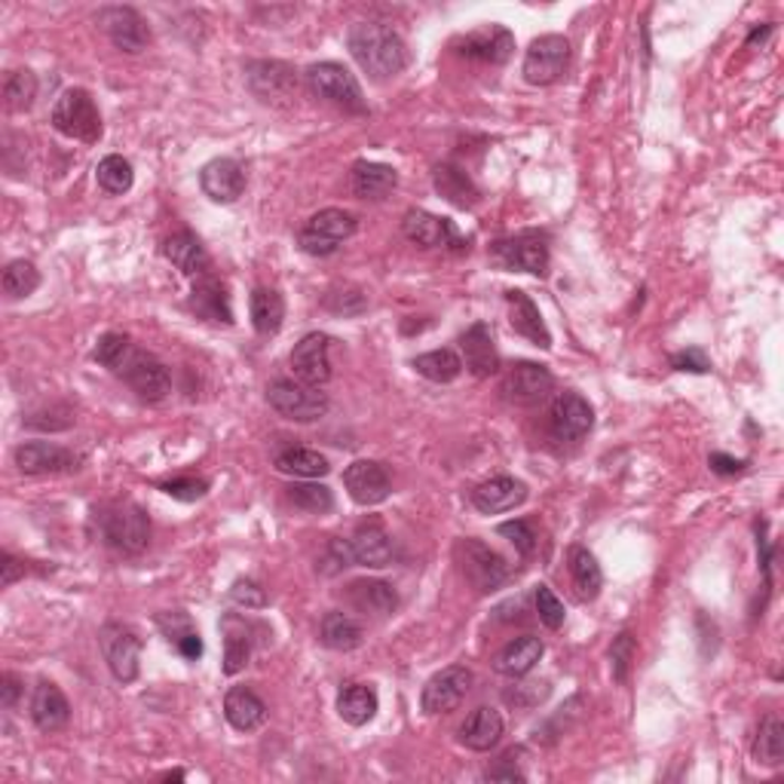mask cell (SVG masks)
Masks as SVG:
<instances>
[{"mask_svg":"<svg viewBox=\"0 0 784 784\" xmlns=\"http://www.w3.org/2000/svg\"><path fill=\"white\" fill-rule=\"evenodd\" d=\"M414 372L432 380V384H453L460 374H463V359L453 353V349H432V353H424L411 362Z\"/></svg>","mask_w":784,"mask_h":784,"instance_id":"obj_42","label":"cell"},{"mask_svg":"<svg viewBox=\"0 0 784 784\" xmlns=\"http://www.w3.org/2000/svg\"><path fill=\"white\" fill-rule=\"evenodd\" d=\"M533 604H536V616H540V623H543L545 628H552V631H558L561 625H564V616H567L558 595H555L548 585H536Z\"/></svg>","mask_w":784,"mask_h":784,"instance_id":"obj_49","label":"cell"},{"mask_svg":"<svg viewBox=\"0 0 784 784\" xmlns=\"http://www.w3.org/2000/svg\"><path fill=\"white\" fill-rule=\"evenodd\" d=\"M500 739H503V718H500V711L491 708V704L475 708V711L466 718L463 726H460V742H463L469 751H491V748L500 744Z\"/></svg>","mask_w":784,"mask_h":784,"instance_id":"obj_31","label":"cell"},{"mask_svg":"<svg viewBox=\"0 0 784 784\" xmlns=\"http://www.w3.org/2000/svg\"><path fill=\"white\" fill-rule=\"evenodd\" d=\"M95 178H98V187H102L105 194H111V197H123V194L133 190V181H135L133 163L123 160L121 154H111V157H105V160L98 163Z\"/></svg>","mask_w":784,"mask_h":784,"instance_id":"obj_43","label":"cell"},{"mask_svg":"<svg viewBox=\"0 0 784 784\" xmlns=\"http://www.w3.org/2000/svg\"><path fill=\"white\" fill-rule=\"evenodd\" d=\"M344 488L353 503L377 505L389 496L393 481H389V472L384 469V463H377V460H356V463L346 466Z\"/></svg>","mask_w":784,"mask_h":784,"instance_id":"obj_20","label":"cell"},{"mask_svg":"<svg viewBox=\"0 0 784 784\" xmlns=\"http://www.w3.org/2000/svg\"><path fill=\"white\" fill-rule=\"evenodd\" d=\"M399 185V173L384 163L359 160L349 173V187L359 200H384Z\"/></svg>","mask_w":784,"mask_h":784,"instance_id":"obj_30","label":"cell"},{"mask_svg":"<svg viewBox=\"0 0 784 784\" xmlns=\"http://www.w3.org/2000/svg\"><path fill=\"white\" fill-rule=\"evenodd\" d=\"M117 377H121L123 384L133 389L138 399L145 401H160L169 396V389H173V377H169V368L163 365L154 353H145V349H138V346L133 344V349L126 353V359H123V365L117 368Z\"/></svg>","mask_w":784,"mask_h":784,"instance_id":"obj_6","label":"cell"},{"mask_svg":"<svg viewBox=\"0 0 784 784\" xmlns=\"http://www.w3.org/2000/svg\"><path fill=\"white\" fill-rule=\"evenodd\" d=\"M31 720L41 732L65 730L67 720H71V704H67L65 692L50 680H41L31 696Z\"/></svg>","mask_w":784,"mask_h":784,"instance_id":"obj_25","label":"cell"},{"mask_svg":"<svg viewBox=\"0 0 784 784\" xmlns=\"http://www.w3.org/2000/svg\"><path fill=\"white\" fill-rule=\"evenodd\" d=\"M460 349H463V365L475 377H493L500 372V353H496L493 334L484 322H475L472 328H466L460 337Z\"/></svg>","mask_w":784,"mask_h":784,"instance_id":"obj_23","label":"cell"},{"mask_svg":"<svg viewBox=\"0 0 784 784\" xmlns=\"http://www.w3.org/2000/svg\"><path fill=\"white\" fill-rule=\"evenodd\" d=\"M224 675H240L252 659V638H249V623L240 616H224Z\"/></svg>","mask_w":784,"mask_h":784,"instance_id":"obj_37","label":"cell"},{"mask_svg":"<svg viewBox=\"0 0 784 784\" xmlns=\"http://www.w3.org/2000/svg\"><path fill=\"white\" fill-rule=\"evenodd\" d=\"M349 552H353V561H356V564H362V567H374V571L389 567L393 558H396V548H393L389 536H386V531L377 524V521L362 524L359 531L353 533V540H349Z\"/></svg>","mask_w":784,"mask_h":784,"instance_id":"obj_26","label":"cell"},{"mask_svg":"<svg viewBox=\"0 0 784 784\" xmlns=\"http://www.w3.org/2000/svg\"><path fill=\"white\" fill-rule=\"evenodd\" d=\"M432 185H436L441 197L451 202V206H457V209H472V206L481 200L475 181H472L460 166H453V163H439V166L432 169Z\"/></svg>","mask_w":784,"mask_h":784,"instance_id":"obj_34","label":"cell"},{"mask_svg":"<svg viewBox=\"0 0 784 784\" xmlns=\"http://www.w3.org/2000/svg\"><path fill=\"white\" fill-rule=\"evenodd\" d=\"M306 86L316 98L328 102L337 111H346V114H365L368 111L359 81L337 62H320V65L310 67L306 71Z\"/></svg>","mask_w":784,"mask_h":784,"instance_id":"obj_3","label":"cell"},{"mask_svg":"<svg viewBox=\"0 0 784 784\" xmlns=\"http://www.w3.org/2000/svg\"><path fill=\"white\" fill-rule=\"evenodd\" d=\"M289 500L294 503V509L310 512V515H325V512H332L334 509L332 491H328L325 484H313V481L292 484V488H289Z\"/></svg>","mask_w":784,"mask_h":784,"instance_id":"obj_47","label":"cell"},{"mask_svg":"<svg viewBox=\"0 0 784 784\" xmlns=\"http://www.w3.org/2000/svg\"><path fill=\"white\" fill-rule=\"evenodd\" d=\"M552 389H555V377H552V372L545 365H536V362H519L503 377L505 399L512 401V405H524V408L548 399Z\"/></svg>","mask_w":784,"mask_h":784,"instance_id":"obj_13","label":"cell"},{"mask_svg":"<svg viewBox=\"0 0 784 784\" xmlns=\"http://www.w3.org/2000/svg\"><path fill=\"white\" fill-rule=\"evenodd\" d=\"M401 233H405L414 245H420V249H445V245L463 249V240L457 237L451 221L432 212H424V209H411V212L405 215Z\"/></svg>","mask_w":784,"mask_h":784,"instance_id":"obj_21","label":"cell"},{"mask_svg":"<svg viewBox=\"0 0 784 784\" xmlns=\"http://www.w3.org/2000/svg\"><path fill=\"white\" fill-rule=\"evenodd\" d=\"M543 640L533 638V635H524V638L509 640L503 650L496 652L493 668H496V675H505V678H524L533 665L543 659Z\"/></svg>","mask_w":784,"mask_h":784,"instance_id":"obj_32","label":"cell"},{"mask_svg":"<svg viewBox=\"0 0 784 784\" xmlns=\"http://www.w3.org/2000/svg\"><path fill=\"white\" fill-rule=\"evenodd\" d=\"M512 50H515V38L503 25H481L457 41V53L481 65H505Z\"/></svg>","mask_w":784,"mask_h":784,"instance_id":"obj_16","label":"cell"},{"mask_svg":"<svg viewBox=\"0 0 784 784\" xmlns=\"http://www.w3.org/2000/svg\"><path fill=\"white\" fill-rule=\"evenodd\" d=\"M493 261L505 270H519V273H533L545 276L548 273V245L533 233L512 237V240L493 242Z\"/></svg>","mask_w":784,"mask_h":784,"instance_id":"obj_18","label":"cell"},{"mask_svg":"<svg viewBox=\"0 0 784 784\" xmlns=\"http://www.w3.org/2000/svg\"><path fill=\"white\" fill-rule=\"evenodd\" d=\"M320 640L328 650L349 652L362 644V628L346 613H325L320 625Z\"/></svg>","mask_w":784,"mask_h":784,"instance_id":"obj_40","label":"cell"},{"mask_svg":"<svg viewBox=\"0 0 784 784\" xmlns=\"http://www.w3.org/2000/svg\"><path fill=\"white\" fill-rule=\"evenodd\" d=\"M346 595H349L356 610L374 616V619H386V616L399 610V595L384 579H356V583H349Z\"/></svg>","mask_w":784,"mask_h":784,"instance_id":"obj_28","label":"cell"},{"mask_svg":"<svg viewBox=\"0 0 784 784\" xmlns=\"http://www.w3.org/2000/svg\"><path fill=\"white\" fill-rule=\"evenodd\" d=\"M273 466L280 469L282 475H294V479H325L332 472L328 460L320 451L310 448H285L276 453Z\"/></svg>","mask_w":784,"mask_h":784,"instance_id":"obj_39","label":"cell"},{"mask_svg":"<svg viewBox=\"0 0 784 784\" xmlns=\"http://www.w3.org/2000/svg\"><path fill=\"white\" fill-rule=\"evenodd\" d=\"M708 466H711L718 475H739V472L748 469L744 460H732V457H726V453H711V457H708Z\"/></svg>","mask_w":784,"mask_h":784,"instance_id":"obj_59","label":"cell"},{"mask_svg":"<svg viewBox=\"0 0 784 784\" xmlns=\"http://www.w3.org/2000/svg\"><path fill=\"white\" fill-rule=\"evenodd\" d=\"M98 644H102L111 675L121 683H133L138 678V668H142V638L135 635L129 625L107 623L98 631Z\"/></svg>","mask_w":784,"mask_h":784,"instance_id":"obj_10","label":"cell"},{"mask_svg":"<svg viewBox=\"0 0 784 784\" xmlns=\"http://www.w3.org/2000/svg\"><path fill=\"white\" fill-rule=\"evenodd\" d=\"M567 561H571V579L576 595L583 600H595L600 595V585H604V573H600L598 558L583 548V545H573L567 552Z\"/></svg>","mask_w":784,"mask_h":784,"instance_id":"obj_36","label":"cell"},{"mask_svg":"<svg viewBox=\"0 0 784 784\" xmlns=\"http://www.w3.org/2000/svg\"><path fill=\"white\" fill-rule=\"evenodd\" d=\"M595 426V408L579 393H561L548 411V429L555 441H579Z\"/></svg>","mask_w":784,"mask_h":784,"instance_id":"obj_17","label":"cell"},{"mask_svg":"<svg viewBox=\"0 0 784 784\" xmlns=\"http://www.w3.org/2000/svg\"><path fill=\"white\" fill-rule=\"evenodd\" d=\"M337 714L349 726H365L377 714V692L368 683H349L337 696Z\"/></svg>","mask_w":784,"mask_h":784,"instance_id":"obj_38","label":"cell"},{"mask_svg":"<svg viewBox=\"0 0 784 784\" xmlns=\"http://www.w3.org/2000/svg\"><path fill=\"white\" fill-rule=\"evenodd\" d=\"M505 304H509V325L515 328V334L527 337L531 344L543 346V349L552 346V334L545 328L543 313H540V306L533 304L527 294L512 289V292H505Z\"/></svg>","mask_w":784,"mask_h":784,"instance_id":"obj_27","label":"cell"},{"mask_svg":"<svg viewBox=\"0 0 784 784\" xmlns=\"http://www.w3.org/2000/svg\"><path fill=\"white\" fill-rule=\"evenodd\" d=\"M190 310L209 322H221V325H233V310H230V297H227L224 285L215 280L212 273L202 276L190 292Z\"/></svg>","mask_w":784,"mask_h":784,"instance_id":"obj_33","label":"cell"},{"mask_svg":"<svg viewBox=\"0 0 784 784\" xmlns=\"http://www.w3.org/2000/svg\"><path fill=\"white\" fill-rule=\"evenodd\" d=\"M175 650L181 652L187 662H197V659L202 656V638L197 635V631H194V628H190L187 635H181V638L175 640Z\"/></svg>","mask_w":784,"mask_h":784,"instance_id":"obj_58","label":"cell"},{"mask_svg":"<svg viewBox=\"0 0 784 784\" xmlns=\"http://www.w3.org/2000/svg\"><path fill=\"white\" fill-rule=\"evenodd\" d=\"M356 233V218L344 209H322L301 230L297 245L313 258H328Z\"/></svg>","mask_w":784,"mask_h":784,"instance_id":"obj_8","label":"cell"},{"mask_svg":"<svg viewBox=\"0 0 784 784\" xmlns=\"http://www.w3.org/2000/svg\"><path fill=\"white\" fill-rule=\"evenodd\" d=\"M469 690H472V671L466 665H448L439 675L426 680L420 702L426 714H448L453 708H460Z\"/></svg>","mask_w":784,"mask_h":784,"instance_id":"obj_12","label":"cell"},{"mask_svg":"<svg viewBox=\"0 0 784 784\" xmlns=\"http://www.w3.org/2000/svg\"><path fill=\"white\" fill-rule=\"evenodd\" d=\"M245 83L264 105L292 107L297 98V74L285 62H249L245 65Z\"/></svg>","mask_w":784,"mask_h":784,"instance_id":"obj_9","label":"cell"},{"mask_svg":"<svg viewBox=\"0 0 784 784\" xmlns=\"http://www.w3.org/2000/svg\"><path fill=\"white\" fill-rule=\"evenodd\" d=\"M496 533L515 545L521 555H533V548H536V533H533V527L527 524V521H505V524L496 527Z\"/></svg>","mask_w":784,"mask_h":784,"instance_id":"obj_52","label":"cell"},{"mask_svg":"<svg viewBox=\"0 0 784 784\" xmlns=\"http://www.w3.org/2000/svg\"><path fill=\"white\" fill-rule=\"evenodd\" d=\"M202 194L212 202H237L245 190V173L237 160L230 157H218V160L206 163L200 173Z\"/></svg>","mask_w":784,"mask_h":784,"instance_id":"obj_22","label":"cell"},{"mask_svg":"<svg viewBox=\"0 0 784 784\" xmlns=\"http://www.w3.org/2000/svg\"><path fill=\"white\" fill-rule=\"evenodd\" d=\"M346 46L374 81H389L408 65V46L401 34L384 22H356L346 34Z\"/></svg>","mask_w":784,"mask_h":784,"instance_id":"obj_1","label":"cell"},{"mask_svg":"<svg viewBox=\"0 0 784 784\" xmlns=\"http://www.w3.org/2000/svg\"><path fill=\"white\" fill-rule=\"evenodd\" d=\"M163 252H166V258H169L185 276H190V280H202V276H209V270H212V261H209V254L202 249V242L197 240L190 230L173 233V237L166 240V245H163Z\"/></svg>","mask_w":784,"mask_h":784,"instance_id":"obj_29","label":"cell"},{"mask_svg":"<svg viewBox=\"0 0 784 784\" xmlns=\"http://www.w3.org/2000/svg\"><path fill=\"white\" fill-rule=\"evenodd\" d=\"M0 571H3V576H0V585H3V588H10L19 576H25V567H22L10 552H3V558H0Z\"/></svg>","mask_w":784,"mask_h":784,"instance_id":"obj_60","label":"cell"},{"mask_svg":"<svg viewBox=\"0 0 784 784\" xmlns=\"http://www.w3.org/2000/svg\"><path fill=\"white\" fill-rule=\"evenodd\" d=\"M133 349V341L126 337V334H114L107 332L98 337V344H95V362L98 365H105V368H111V372H117L123 365V359H126V353Z\"/></svg>","mask_w":784,"mask_h":784,"instance_id":"obj_48","label":"cell"},{"mask_svg":"<svg viewBox=\"0 0 784 784\" xmlns=\"http://www.w3.org/2000/svg\"><path fill=\"white\" fill-rule=\"evenodd\" d=\"M3 98H7V111H13V114L28 111V107L34 105V98H38V77L28 67L10 71L7 83H3Z\"/></svg>","mask_w":784,"mask_h":784,"instance_id":"obj_45","label":"cell"},{"mask_svg":"<svg viewBox=\"0 0 784 784\" xmlns=\"http://www.w3.org/2000/svg\"><path fill=\"white\" fill-rule=\"evenodd\" d=\"M567 62H571V41L561 34H543L531 43L521 71L531 86H552L567 71Z\"/></svg>","mask_w":784,"mask_h":784,"instance_id":"obj_11","label":"cell"},{"mask_svg":"<svg viewBox=\"0 0 784 784\" xmlns=\"http://www.w3.org/2000/svg\"><path fill=\"white\" fill-rule=\"evenodd\" d=\"M98 531L123 555H142L150 543V519L135 503H114L98 512Z\"/></svg>","mask_w":784,"mask_h":784,"instance_id":"obj_2","label":"cell"},{"mask_svg":"<svg viewBox=\"0 0 784 784\" xmlns=\"http://www.w3.org/2000/svg\"><path fill=\"white\" fill-rule=\"evenodd\" d=\"M266 401L280 417L294 424H313L328 414V396L320 386H306L301 380H273L266 386Z\"/></svg>","mask_w":784,"mask_h":784,"instance_id":"obj_4","label":"cell"},{"mask_svg":"<svg viewBox=\"0 0 784 784\" xmlns=\"http://www.w3.org/2000/svg\"><path fill=\"white\" fill-rule=\"evenodd\" d=\"M163 491L169 493V496H175V500H185V503H194V500H200V496H206V491H209V481H202V479H175V481H166V484H163Z\"/></svg>","mask_w":784,"mask_h":784,"instance_id":"obj_54","label":"cell"},{"mask_svg":"<svg viewBox=\"0 0 784 784\" xmlns=\"http://www.w3.org/2000/svg\"><path fill=\"white\" fill-rule=\"evenodd\" d=\"M457 561L460 571L472 583L475 592L491 595L496 588H503L509 579V564L500 552H493L491 545H484L481 540H460L457 543Z\"/></svg>","mask_w":784,"mask_h":784,"instance_id":"obj_7","label":"cell"},{"mask_svg":"<svg viewBox=\"0 0 784 784\" xmlns=\"http://www.w3.org/2000/svg\"><path fill=\"white\" fill-rule=\"evenodd\" d=\"M325 306L332 313H341V316H356V313H362L368 306V301L356 289H334V292L325 294Z\"/></svg>","mask_w":784,"mask_h":784,"instance_id":"obj_51","label":"cell"},{"mask_svg":"<svg viewBox=\"0 0 784 784\" xmlns=\"http://www.w3.org/2000/svg\"><path fill=\"white\" fill-rule=\"evenodd\" d=\"M282 320H285V301L276 289H254L252 292V325L254 332L264 334H276L282 328Z\"/></svg>","mask_w":784,"mask_h":784,"instance_id":"obj_41","label":"cell"},{"mask_svg":"<svg viewBox=\"0 0 784 784\" xmlns=\"http://www.w3.org/2000/svg\"><path fill=\"white\" fill-rule=\"evenodd\" d=\"M754 760L763 766H782L784 760V726L778 718H766L754 742Z\"/></svg>","mask_w":784,"mask_h":784,"instance_id":"obj_44","label":"cell"},{"mask_svg":"<svg viewBox=\"0 0 784 784\" xmlns=\"http://www.w3.org/2000/svg\"><path fill=\"white\" fill-rule=\"evenodd\" d=\"M53 126L65 138L95 145L102 138V114L86 90H65L53 107Z\"/></svg>","mask_w":784,"mask_h":784,"instance_id":"obj_5","label":"cell"},{"mask_svg":"<svg viewBox=\"0 0 784 784\" xmlns=\"http://www.w3.org/2000/svg\"><path fill=\"white\" fill-rule=\"evenodd\" d=\"M671 365L678 372H692V374H708L711 372V362L704 356L702 349H683L678 356H671Z\"/></svg>","mask_w":784,"mask_h":784,"instance_id":"obj_55","label":"cell"},{"mask_svg":"<svg viewBox=\"0 0 784 784\" xmlns=\"http://www.w3.org/2000/svg\"><path fill=\"white\" fill-rule=\"evenodd\" d=\"M631 659H635V638H631L628 631H623V635H616V640H613V647H610L613 680H619V683H623V680L628 678Z\"/></svg>","mask_w":784,"mask_h":784,"instance_id":"obj_50","label":"cell"},{"mask_svg":"<svg viewBox=\"0 0 784 784\" xmlns=\"http://www.w3.org/2000/svg\"><path fill=\"white\" fill-rule=\"evenodd\" d=\"M512 757H515V751H509V754H505L503 766L484 772V778H488V782H524V772L512 766Z\"/></svg>","mask_w":784,"mask_h":784,"instance_id":"obj_57","label":"cell"},{"mask_svg":"<svg viewBox=\"0 0 784 784\" xmlns=\"http://www.w3.org/2000/svg\"><path fill=\"white\" fill-rule=\"evenodd\" d=\"M230 598L237 600L240 607H245V610H261V607H266V592L258 583H252V579H240V583H233Z\"/></svg>","mask_w":784,"mask_h":784,"instance_id":"obj_53","label":"cell"},{"mask_svg":"<svg viewBox=\"0 0 784 784\" xmlns=\"http://www.w3.org/2000/svg\"><path fill=\"white\" fill-rule=\"evenodd\" d=\"M19 692H22V687H19V678H15V675H3V678H0V699H3V708H13V704L19 702Z\"/></svg>","mask_w":784,"mask_h":784,"instance_id":"obj_61","label":"cell"},{"mask_svg":"<svg viewBox=\"0 0 784 784\" xmlns=\"http://www.w3.org/2000/svg\"><path fill=\"white\" fill-rule=\"evenodd\" d=\"M294 380L306 386H325L332 380V337L328 334H306L292 349Z\"/></svg>","mask_w":784,"mask_h":784,"instance_id":"obj_14","label":"cell"},{"mask_svg":"<svg viewBox=\"0 0 784 784\" xmlns=\"http://www.w3.org/2000/svg\"><path fill=\"white\" fill-rule=\"evenodd\" d=\"M157 623H160V628L166 631V638L173 640V644L181 638V635H187V631H190V619H187V616H181V613H163Z\"/></svg>","mask_w":784,"mask_h":784,"instance_id":"obj_56","label":"cell"},{"mask_svg":"<svg viewBox=\"0 0 784 784\" xmlns=\"http://www.w3.org/2000/svg\"><path fill=\"white\" fill-rule=\"evenodd\" d=\"M77 463H81L77 453H71L53 441H25L15 448V466L25 475H59V472L77 469Z\"/></svg>","mask_w":784,"mask_h":784,"instance_id":"obj_19","label":"cell"},{"mask_svg":"<svg viewBox=\"0 0 784 784\" xmlns=\"http://www.w3.org/2000/svg\"><path fill=\"white\" fill-rule=\"evenodd\" d=\"M95 22L102 25L111 43L117 50H123V53H145L147 43H150V28H147L142 15L135 13L133 7H105L102 13L95 15Z\"/></svg>","mask_w":784,"mask_h":784,"instance_id":"obj_15","label":"cell"},{"mask_svg":"<svg viewBox=\"0 0 784 784\" xmlns=\"http://www.w3.org/2000/svg\"><path fill=\"white\" fill-rule=\"evenodd\" d=\"M524 500H527V484L519 479H509V475L484 481V484H479V488L472 491V503H475V509L484 512V515L512 512V509H519Z\"/></svg>","mask_w":784,"mask_h":784,"instance_id":"obj_24","label":"cell"},{"mask_svg":"<svg viewBox=\"0 0 784 784\" xmlns=\"http://www.w3.org/2000/svg\"><path fill=\"white\" fill-rule=\"evenodd\" d=\"M224 718L237 732H254L264 726L266 704L249 687H233L224 696Z\"/></svg>","mask_w":784,"mask_h":784,"instance_id":"obj_35","label":"cell"},{"mask_svg":"<svg viewBox=\"0 0 784 784\" xmlns=\"http://www.w3.org/2000/svg\"><path fill=\"white\" fill-rule=\"evenodd\" d=\"M0 282H3V294L19 301V297H28V294L38 292L41 273H38V266L31 264V261H10Z\"/></svg>","mask_w":784,"mask_h":784,"instance_id":"obj_46","label":"cell"}]
</instances>
